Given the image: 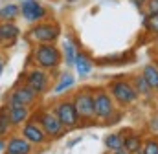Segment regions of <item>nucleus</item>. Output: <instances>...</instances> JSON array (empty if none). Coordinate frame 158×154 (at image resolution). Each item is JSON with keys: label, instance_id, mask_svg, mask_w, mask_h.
<instances>
[{"label": "nucleus", "instance_id": "nucleus-18", "mask_svg": "<svg viewBox=\"0 0 158 154\" xmlns=\"http://www.w3.org/2000/svg\"><path fill=\"white\" fill-rule=\"evenodd\" d=\"M142 147H143V143H142V138H140L138 134H131V136L123 138V149H125L127 152L138 154L142 151Z\"/></svg>", "mask_w": 158, "mask_h": 154}, {"label": "nucleus", "instance_id": "nucleus-26", "mask_svg": "<svg viewBox=\"0 0 158 154\" xmlns=\"http://www.w3.org/2000/svg\"><path fill=\"white\" fill-rule=\"evenodd\" d=\"M143 7H145V13H143V15H147V17L158 15V0H147Z\"/></svg>", "mask_w": 158, "mask_h": 154}, {"label": "nucleus", "instance_id": "nucleus-23", "mask_svg": "<svg viewBox=\"0 0 158 154\" xmlns=\"http://www.w3.org/2000/svg\"><path fill=\"white\" fill-rule=\"evenodd\" d=\"M105 147L109 151H119V149H123V136L121 134H109L105 138Z\"/></svg>", "mask_w": 158, "mask_h": 154}, {"label": "nucleus", "instance_id": "nucleus-32", "mask_svg": "<svg viewBox=\"0 0 158 154\" xmlns=\"http://www.w3.org/2000/svg\"><path fill=\"white\" fill-rule=\"evenodd\" d=\"M155 44H156V48H158V35L155 37Z\"/></svg>", "mask_w": 158, "mask_h": 154}, {"label": "nucleus", "instance_id": "nucleus-33", "mask_svg": "<svg viewBox=\"0 0 158 154\" xmlns=\"http://www.w3.org/2000/svg\"><path fill=\"white\" fill-rule=\"evenodd\" d=\"M155 64H156V66H158V57H156V59H155Z\"/></svg>", "mask_w": 158, "mask_h": 154}, {"label": "nucleus", "instance_id": "nucleus-9", "mask_svg": "<svg viewBox=\"0 0 158 154\" xmlns=\"http://www.w3.org/2000/svg\"><path fill=\"white\" fill-rule=\"evenodd\" d=\"M22 136L31 143V145H44L48 141V134L42 130L37 121H26L22 125Z\"/></svg>", "mask_w": 158, "mask_h": 154}, {"label": "nucleus", "instance_id": "nucleus-1", "mask_svg": "<svg viewBox=\"0 0 158 154\" xmlns=\"http://www.w3.org/2000/svg\"><path fill=\"white\" fill-rule=\"evenodd\" d=\"M61 50L52 42V44H37L33 50V61L42 70H55L61 64Z\"/></svg>", "mask_w": 158, "mask_h": 154}, {"label": "nucleus", "instance_id": "nucleus-20", "mask_svg": "<svg viewBox=\"0 0 158 154\" xmlns=\"http://www.w3.org/2000/svg\"><path fill=\"white\" fill-rule=\"evenodd\" d=\"M11 127H13V123L9 119V110H7V107H4L0 110V138L7 136L9 130H11Z\"/></svg>", "mask_w": 158, "mask_h": 154}, {"label": "nucleus", "instance_id": "nucleus-22", "mask_svg": "<svg viewBox=\"0 0 158 154\" xmlns=\"http://www.w3.org/2000/svg\"><path fill=\"white\" fill-rule=\"evenodd\" d=\"M76 84V79L74 75H70V74H66V75H63L59 79V83L55 84V88H53V94H63L64 90H68V88H72Z\"/></svg>", "mask_w": 158, "mask_h": 154}, {"label": "nucleus", "instance_id": "nucleus-19", "mask_svg": "<svg viewBox=\"0 0 158 154\" xmlns=\"http://www.w3.org/2000/svg\"><path fill=\"white\" fill-rule=\"evenodd\" d=\"M77 51L79 50H77V46L74 44V40L70 37H66V40H64V63H66L68 66H74Z\"/></svg>", "mask_w": 158, "mask_h": 154}, {"label": "nucleus", "instance_id": "nucleus-12", "mask_svg": "<svg viewBox=\"0 0 158 154\" xmlns=\"http://www.w3.org/2000/svg\"><path fill=\"white\" fill-rule=\"evenodd\" d=\"M20 35V28L15 22H0V46H11Z\"/></svg>", "mask_w": 158, "mask_h": 154}, {"label": "nucleus", "instance_id": "nucleus-16", "mask_svg": "<svg viewBox=\"0 0 158 154\" xmlns=\"http://www.w3.org/2000/svg\"><path fill=\"white\" fill-rule=\"evenodd\" d=\"M19 17H20L19 4H6L0 7V22H15Z\"/></svg>", "mask_w": 158, "mask_h": 154}, {"label": "nucleus", "instance_id": "nucleus-27", "mask_svg": "<svg viewBox=\"0 0 158 154\" xmlns=\"http://www.w3.org/2000/svg\"><path fill=\"white\" fill-rule=\"evenodd\" d=\"M131 2H132V4H134V6H136V7H143V6H145V2H147V0H131Z\"/></svg>", "mask_w": 158, "mask_h": 154}, {"label": "nucleus", "instance_id": "nucleus-6", "mask_svg": "<svg viewBox=\"0 0 158 154\" xmlns=\"http://www.w3.org/2000/svg\"><path fill=\"white\" fill-rule=\"evenodd\" d=\"M20 17L28 24H37L48 17V9L37 0H22L20 2Z\"/></svg>", "mask_w": 158, "mask_h": 154}, {"label": "nucleus", "instance_id": "nucleus-14", "mask_svg": "<svg viewBox=\"0 0 158 154\" xmlns=\"http://www.w3.org/2000/svg\"><path fill=\"white\" fill-rule=\"evenodd\" d=\"M7 110H9V119H11L13 127H20V125H24L30 119V108L26 105H13V103H9Z\"/></svg>", "mask_w": 158, "mask_h": 154}, {"label": "nucleus", "instance_id": "nucleus-28", "mask_svg": "<svg viewBox=\"0 0 158 154\" xmlns=\"http://www.w3.org/2000/svg\"><path fill=\"white\" fill-rule=\"evenodd\" d=\"M151 128H153V130H158V117L151 119Z\"/></svg>", "mask_w": 158, "mask_h": 154}, {"label": "nucleus", "instance_id": "nucleus-11", "mask_svg": "<svg viewBox=\"0 0 158 154\" xmlns=\"http://www.w3.org/2000/svg\"><path fill=\"white\" fill-rule=\"evenodd\" d=\"M48 83H50V77L46 74V70H42V68H35V70L28 72V75H26V84L31 90H35L37 94L46 92Z\"/></svg>", "mask_w": 158, "mask_h": 154}, {"label": "nucleus", "instance_id": "nucleus-13", "mask_svg": "<svg viewBox=\"0 0 158 154\" xmlns=\"http://www.w3.org/2000/svg\"><path fill=\"white\" fill-rule=\"evenodd\" d=\"M6 151L15 154H31L33 152V145L24 138V136H11L6 143Z\"/></svg>", "mask_w": 158, "mask_h": 154}, {"label": "nucleus", "instance_id": "nucleus-2", "mask_svg": "<svg viewBox=\"0 0 158 154\" xmlns=\"http://www.w3.org/2000/svg\"><path fill=\"white\" fill-rule=\"evenodd\" d=\"M59 35H61V28L57 22H37L28 31L30 40L37 44H52L59 38Z\"/></svg>", "mask_w": 158, "mask_h": 154}, {"label": "nucleus", "instance_id": "nucleus-25", "mask_svg": "<svg viewBox=\"0 0 158 154\" xmlns=\"http://www.w3.org/2000/svg\"><path fill=\"white\" fill-rule=\"evenodd\" d=\"M142 149H143V154H158V140L156 138H147Z\"/></svg>", "mask_w": 158, "mask_h": 154}, {"label": "nucleus", "instance_id": "nucleus-34", "mask_svg": "<svg viewBox=\"0 0 158 154\" xmlns=\"http://www.w3.org/2000/svg\"><path fill=\"white\" fill-rule=\"evenodd\" d=\"M4 154H15V152H7V151H6V152H4Z\"/></svg>", "mask_w": 158, "mask_h": 154}, {"label": "nucleus", "instance_id": "nucleus-30", "mask_svg": "<svg viewBox=\"0 0 158 154\" xmlns=\"http://www.w3.org/2000/svg\"><path fill=\"white\" fill-rule=\"evenodd\" d=\"M110 154H131V152H127L125 149H119V151H112Z\"/></svg>", "mask_w": 158, "mask_h": 154}, {"label": "nucleus", "instance_id": "nucleus-31", "mask_svg": "<svg viewBox=\"0 0 158 154\" xmlns=\"http://www.w3.org/2000/svg\"><path fill=\"white\" fill-rule=\"evenodd\" d=\"M2 72H4V59L0 57V75H2Z\"/></svg>", "mask_w": 158, "mask_h": 154}, {"label": "nucleus", "instance_id": "nucleus-24", "mask_svg": "<svg viewBox=\"0 0 158 154\" xmlns=\"http://www.w3.org/2000/svg\"><path fill=\"white\" fill-rule=\"evenodd\" d=\"M143 28H145L149 33L158 35V15H151V17L143 15Z\"/></svg>", "mask_w": 158, "mask_h": 154}, {"label": "nucleus", "instance_id": "nucleus-15", "mask_svg": "<svg viewBox=\"0 0 158 154\" xmlns=\"http://www.w3.org/2000/svg\"><path fill=\"white\" fill-rule=\"evenodd\" d=\"M74 66H76V70H77V75H79V77H85V75H88V74L92 72V68H94V63H92V59H90L86 53L77 51Z\"/></svg>", "mask_w": 158, "mask_h": 154}, {"label": "nucleus", "instance_id": "nucleus-29", "mask_svg": "<svg viewBox=\"0 0 158 154\" xmlns=\"http://www.w3.org/2000/svg\"><path fill=\"white\" fill-rule=\"evenodd\" d=\"M0 151H6V140L0 138Z\"/></svg>", "mask_w": 158, "mask_h": 154}, {"label": "nucleus", "instance_id": "nucleus-10", "mask_svg": "<svg viewBox=\"0 0 158 154\" xmlns=\"http://www.w3.org/2000/svg\"><path fill=\"white\" fill-rule=\"evenodd\" d=\"M37 97H39V94H37L35 90H31L28 84H24V86H17V88L9 94V103L30 107L31 103H35Z\"/></svg>", "mask_w": 158, "mask_h": 154}, {"label": "nucleus", "instance_id": "nucleus-5", "mask_svg": "<svg viewBox=\"0 0 158 154\" xmlns=\"http://www.w3.org/2000/svg\"><path fill=\"white\" fill-rule=\"evenodd\" d=\"M74 107L77 110L79 119L83 121H92L96 117V112H94V94L90 90H81L74 95Z\"/></svg>", "mask_w": 158, "mask_h": 154}, {"label": "nucleus", "instance_id": "nucleus-35", "mask_svg": "<svg viewBox=\"0 0 158 154\" xmlns=\"http://www.w3.org/2000/svg\"><path fill=\"white\" fill-rule=\"evenodd\" d=\"M68 2H76V0H68Z\"/></svg>", "mask_w": 158, "mask_h": 154}, {"label": "nucleus", "instance_id": "nucleus-17", "mask_svg": "<svg viewBox=\"0 0 158 154\" xmlns=\"http://www.w3.org/2000/svg\"><path fill=\"white\" fill-rule=\"evenodd\" d=\"M142 75L147 81V84L153 88V90H158V66L156 64H145L143 70H142Z\"/></svg>", "mask_w": 158, "mask_h": 154}, {"label": "nucleus", "instance_id": "nucleus-21", "mask_svg": "<svg viewBox=\"0 0 158 154\" xmlns=\"http://www.w3.org/2000/svg\"><path fill=\"white\" fill-rule=\"evenodd\" d=\"M134 88H136L138 95H143V97H149L151 92H153V88L147 84V81L143 79V75H136L134 77Z\"/></svg>", "mask_w": 158, "mask_h": 154}, {"label": "nucleus", "instance_id": "nucleus-7", "mask_svg": "<svg viewBox=\"0 0 158 154\" xmlns=\"http://www.w3.org/2000/svg\"><path fill=\"white\" fill-rule=\"evenodd\" d=\"M53 112L55 116L61 119V123L64 125V128H76L79 123V116H77V110L74 107V101H59L55 107H53Z\"/></svg>", "mask_w": 158, "mask_h": 154}, {"label": "nucleus", "instance_id": "nucleus-4", "mask_svg": "<svg viewBox=\"0 0 158 154\" xmlns=\"http://www.w3.org/2000/svg\"><path fill=\"white\" fill-rule=\"evenodd\" d=\"M109 92H110L112 99L118 101L119 105H131L138 99V92H136L134 84L129 81H123V79L112 81L109 86Z\"/></svg>", "mask_w": 158, "mask_h": 154}, {"label": "nucleus", "instance_id": "nucleus-8", "mask_svg": "<svg viewBox=\"0 0 158 154\" xmlns=\"http://www.w3.org/2000/svg\"><path fill=\"white\" fill-rule=\"evenodd\" d=\"M37 123L42 127V130L48 134V138H57V136H61V134L66 130V128H64V125L61 123V119L55 116L53 110H52V112H50V110L40 112Z\"/></svg>", "mask_w": 158, "mask_h": 154}, {"label": "nucleus", "instance_id": "nucleus-3", "mask_svg": "<svg viewBox=\"0 0 158 154\" xmlns=\"http://www.w3.org/2000/svg\"><path fill=\"white\" fill-rule=\"evenodd\" d=\"M94 112H96V119H101V121H110L112 117H118L114 99L109 92L98 90L94 94Z\"/></svg>", "mask_w": 158, "mask_h": 154}]
</instances>
